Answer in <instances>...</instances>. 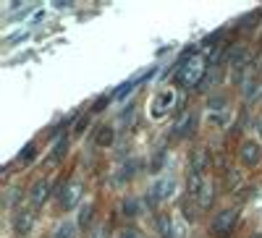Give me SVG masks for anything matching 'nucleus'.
Returning <instances> with one entry per match:
<instances>
[{"label": "nucleus", "instance_id": "nucleus-16", "mask_svg": "<svg viewBox=\"0 0 262 238\" xmlns=\"http://www.w3.org/2000/svg\"><path fill=\"white\" fill-rule=\"evenodd\" d=\"M134 86H137V79H131V81H123L121 86H118V89L113 92V100H123L131 89H134Z\"/></svg>", "mask_w": 262, "mask_h": 238}, {"label": "nucleus", "instance_id": "nucleus-21", "mask_svg": "<svg viewBox=\"0 0 262 238\" xmlns=\"http://www.w3.org/2000/svg\"><path fill=\"white\" fill-rule=\"evenodd\" d=\"M223 105H226V100H223V97H215V100H210V107H212V110H223Z\"/></svg>", "mask_w": 262, "mask_h": 238}, {"label": "nucleus", "instance_id": "nucleus-14", "mask_svg": "<svg viewBox=\"0 0 262 238\" xmlns=\"http://www.w3.org/2000/svg\"><path fill=\"white\" fill-rule=\"evenodd\" d=\"M111 144H113V128L102 126L100 134H97V147H111Z\"/></svg>", "mask_w": 262, "mask_h": 238}, {"label": "nucleus", "instance_id": "nucleus-13", "mask_svg": "<svg viewBox=\"0 0 262 238\" xmlns=\"http://www.w3.org/2000/svg\"><path fill=\"white\" fill-rule=\"evenodd\" d=\"M66 149H69V139H55V144H53V149H50V162H58L63 155H66Z\"/></svg>", "mask_w": 262, "mask_h": 238}, {"label": "nucleus", "instance_id": "nucleus-24", "mask_svg": "<svg viewBox=\"0 0 262 238\" xmlns=\"http://www.w3.org/2000/svg\"><path fill=\"white\" fill-rule=\"evenodd\" d=\"M257 131H259V136H262V121H259V126H257Z\"/></svg>", "mask_w": 262, "mask_h": 238}, {"label": "nucleus", "instance_id": "nucleus-8", "mask_svg": "<svg viewBox=\"0 0 262 238\" xmlns=\"http://www.w3.org/2000/svg\"><path fill=\"white\" fill-rule=\"evenodd\" d=\"M34 225V209H21L16 215V233L18 235H27Z\"/></svg>", "mask_w": 262, "mask_h": 238}, {"label": "nucleus", "instance_id": "nucleus-10", "mask_svg": "<svg viewBox=\"0 0 262 238\" xmlns=\"http://www.w3.org/2000/svg\"><path fill=\"white\" fill-rule=\"evenodd\" d=\"M228 63H231L236 71H242V68L247 66V47H242V45L233 47V50L228 53Z\"/></svg>", "mask_w": 262, "mask_h": 238}, {"label": "nucleus", "instance_id": "nucleus-1", "mask_svg": "<svg viewBox=\"0 0 262 238\" xmlns=\"http://www.w3.org/2000/svg\"><path fill=\"white\" fill-rule=\"evenodd\" d=\"M205 58L200 55H191L186 63H181V71H179V79L184 86H202L205 81Z\"/></svg>", "mask_w": 262, "mask_h": 238}, {"label": "nucleus", "instance_id": "nucleus-17", "mask_svg": "<svg viewBox=\"0 0 262 238\" xmlns=\"http://www.w3.org/2000/svg\"><path fill=\"white\" fill-rule=\"evenodd\" d=\"M90 220H92V207L86 204V207L81 209V215H79V225H81V228H86V225H90Z\"/></svg>", "mask_w": 262, "mask_h": 238}, {"label": "nucleus", "instance_id": "nucleus-19", "mask_svg": "<svg viewBox=\"0 0 262 238\" xmlns=\"http://www.w3.org/2000/svg\"><path fill=\"white\" fill-rule=\"evenodd\" d=\"M18 160H21V162H32V160H34V144H27L24 155H21Z\"/></svg>", "mask_w": 262, "mask_h": 238}, {"label": "nucleus", "instance_id": "nucleus-2", "mask_svg": "<svg viewBox=\"0 0 262 238\" xmlns=\"http://www.w3.org/2000/svg\"><path fill=\"white\" fill-rule=\"evenodd\" d=\"M236 218H238V209L236 207H226L215 215V220H212V230L215 235H228L231 228L236 225Z\"/></svg>", "mask_w": 262, "mask_h": 238}, {"label": "nucleus", "instance_id": "nucleus-6", "mask_svg": "<svg viewBox=\"0 0 262 238\" xmlns=\"http://www.w3.org/2000/svg\"><path fill=\"white\" fill-rule=\"evenodd\" d=\"M170 102H173V92H170V89H163V92L155 97V102H152V105H155V107H152V115L163 118V115L170 110Z\"/></svg>", "mask_w": 262, "mask_h": 238}, {"label": "nucleus", "instance_id": "nucleus-12", "mask_svg": "<svg viewBox=\"0 0 262 238\" xmlns=\"http://www.w3.org/2000/svg\"><path fill=\"white\" fill-rule=\"evenodd\" d=\"M212 197H215V191H212V183L207 181V183L202 186V191H200V197H196V204H200V209H207V207L212 204Z\"/></svg>", "mask_w": 262, "mask_h": 238}, {"label": "nucleus", "instance_id": "nucleus-23", "mask_svg": "<svg viewBox=\"0 0 262 238\" xmlns=\"http://www.w3.org/2000/svg\"><path fill=\"white\" fill-rule=\"evenodd\" d=\"M121 238H134V230H126V233H121Z\"/></svg>", "mask_w": 262, "mask_h": 238}, {"label": "nucleus", "instance_id": "nucleus-20", "mask_svg": "<svg viewBox=\"0 0 262 238\" xmlns=\"http://www.w3.org/2000/svg\"><path fill=\"white\" fill-rule=\"evenodd\" d=\"M137 207H139L137 202H126V204H123V215H128V218H134V215L139 212Z\"/></svg>", "mask_w": 262, "mask_h": 238}, {"label": "nucleus", "instance_id": "nucleus-4", "mask_svg": "<svg viewBox=\"0 0 262 238\" xmlns=\"http://www.w3.org/2000/svg\"><path fill=\"white\" fill-rule=\"evenodd\" d=\"M79 197H81V183H69L63 191H60V204L66 207V209H74L76 207V202H79Z\"/></svg>", "mask_w": 262, "mask_h": 238}, {"label": "nucleus", "instance_id": "nucleus-22", "mask_svg": "<svg viewBox=\"0 0 262 238\" xmlns=\"http://www.w3.org/2000/svg\"><path fill=\"white\" fill-rule=\"evenodd\" d=\"M81 128H86V118H79V123H76V134L81 131Z\"/></svg>", "mask_w": 262, "mask_h": 238}, {"label": "nucleus", "instance_id": "nucleus-15", "mask_svg": "<svg viewBox=\"0 0 262 238\" xmlns=\"http://www.w3.org/2000/svg\"><path fill=\"white\" fill-rule=\"evenodd\" d=\"M158 228H160V235H163V238H173V225H170V218L160 215V218H158Z\"/></svg>", "mask_w": 262, "mask_h": 238}, {"label": "nucleus", "instance_id": "nucleus-11", "mask_svg": "<svg viewBox=\"0 0 262 238\" xmlns=\"http://www.w3.org/2000/svg\"><path fill=\"white\" fill-rule=\"evenodd\" d=\"M205 168H207V149L205 147H196L194 155H191V170L205 173Z\"/></svg>", "mask_w": 262, "mask_h": 238}, {"label": "nucleus", "instance_id": "nucleus-7", "mask_svg": "<svg viewBox=\"0 0 262 238\" xmlns=\"http://www.w3.org/2000/svg\"><path fill=\"white\" fill-rule=\"evenodd\" d=\"M194 123H196V115L191 113V110H186L181 118H179V123H176V128H173V136H189L191 131H194Z\"/></svg>", "mask_w": 262, "mask_h": 238}, {"label": "nucleus", "instance_id": "nucleus-5", "mask_svg": "<svg viewBox=\"0 0 262 238\" xmlns=\"http://www.w3.org/2000/svg\"><path fill=\"white\" fill-rule=\"evenodd\" d=\"M173 178H165V181H158L155 186H152V191H149V197H152V202H165V199H170V194H173Z\"/></svg>", "mask_w": 262, "mask_h": 238}, {"label": "nucleus", "instance_id": "nucleus-3", "mask_svg": "<svg viewBox=\"0 0 262 238\" xmlns=\"http://www.w3.org/2000/svg\"><path fill=\"white\" fill-rule=\"evenodd\" d=\"M262 162V147L257 141H244L242 144V165L244 168H257Z\"/></svg>", "mask_w": 262, "mask_h": 238}, {"label": "nucleus", "instance_id": "nucleus-9", "mask_svg": "<svg viewBox=\"0 0 262 238\" xmlns=\"http://www.w3.org/2000/svg\"><path fill=\"white\" fill-rule=\"evenodd\" d=\"M48 194H50V183L42 178V181H34V186H32V191H29V197H32L34 204H45Z\"/></svg>", "mask_w": 262, "mask_h": 238}, {"label": "nucleus", "instance_id": "nucleus-18", "mask_svg": "<svg viewBox=\"0 0 262 238\" xmlns=\"http://www.w3.org/2000/svg\"><path fill=\"white\" fill-rule=\"evenodd\" d=\"M53 238H74V225H60Z\"/></svg>", "mask_w": 262, "mask_h": 238}]
</instances>
